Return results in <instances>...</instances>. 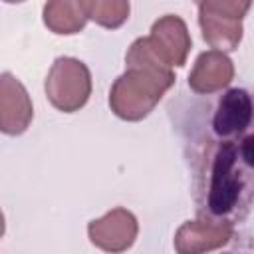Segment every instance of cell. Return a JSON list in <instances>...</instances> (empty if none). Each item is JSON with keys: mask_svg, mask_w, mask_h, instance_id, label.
<instances>
[{"mask_svg": "<svg viewBox=\"0 0 254 254\" xmlns=\"http://www.w3.org/2000/svg\"><path fill=\"white\" fill-rule=\"evenodd\" d=\"M91 87L89 67L71 56L56 58L44 81L48 101L62 113H75L85 107L91 97Z\"/></svg>", "mask_w": 254, "mask_h": 254, "instance_id": "obj_3", "label": "cell"}, {"mask_svg": "<svg viewBox=\"0 0 254 254\" xmlns=\"http://www.w3.org/2000/svg\"><path fill=\"white\" fill-rule=\"evenodd\" d=\"M194 2L198 6V14H208L228 20H244L252 0H194Z\"/></svg>", "mask_w": 254, "mask_h": 254, "instance_id": "obj_12", "label": "cell"}, {"mask_svg": "<svg viewBox=\"0 0 254 254\" xmlns=\"http://www.w3.org/2000/svg\"><path fill=\"white\" fill-rule=\"evenodd\" d=\"M42 20L44 26L58 36L79 34L87 24L79 0H48L42 10Z\"/></svg>", "mask_w": 254, "mask_h": 254, "instance_id": "obj_10", "label": "cell"}, {"mask_svg": "<svg viewBox=\"0 0 254 254\" xmlns=\"http://www.w3.org/2000/svg\"><path fill=\"white\" fill-rule=\"evenodd\" d=\"M2 2H6V4H20V2H24V0H2Z\"/></svg>", "mask_w": 254, "mask_h": 254, "instance_id": "obj_14", "label": "cell"}, {"mask_svg": "<svg viewBox=\"0 0 254 254\" xmlns=\"http://www.w3.org/2000/svg\"><path fill=\"white\" fill-rule=\"evenodd\" d=\"M234 79V64L220 50H206L196 60L189 73V87L194 93L208 95L230 85Z\"/></svg>", "mask_w": 254, "mask_h": 254, "instance_id": "obj_8", "label": "cell"}, {"mask_svg": "<svg viewBox=\"0 0 254 254\" xmlns=\"http://www.w3.org/2000/svg\"><path fill=\"white\" fill-rule=\"evenodd\" d=\"M34 105L24 83L10 71L0 73V133L18 137L28 131Z\"/></svg>", "mask_w": 254, "mask_h": 254, "instance_id": "obj_6", "label": "cell"}, {"mask_svg": "<svg viewBox=\"0 0 254 254\" xmlns=\"http://www.w3.org/2000/svg\"><path fill=\"white\" fill-rule=\"evenodd\" d=\"M173 83V67L157 58L147 36L137 38L125 54V71L109 89V107L123 121H141L157 107Z\"/></svg>", "mask_w": 254, "mask_h": 254, "instance_id": "obj_1", "label": "cell"}, {"mask_svg": "<svg viewBox=\"0 0 254 254\" xmlns=\"http://www.w3.org/2000/svg\"><path fill=\"white\" fill-rule=\"evenodd\" d=\"M79 2L85 18L107 30L121 28L131 12L129 0H79Z\"/></svg>", "mask_w": 254, "mask_h": 254, "instance_id": "obj_11", "label": "cell"}, {"mask_svg": "<svg viewBox=\"0 0 254 254\" xmlns=\"http://www.w3.org/2000/svg\"><path fill=\"white\" fill-rule=\"evenodd\" d=\"M4 232H6V220H4V214L0 210V238L4 236Z\"/></svg>", "mask_w": 254, "mask_h": 254, "instance_id": "obj_13", "label": "cell"}, {"mask_svg": "<svg viewBox=\"0 0 254 254\" xmlns=\"http://www.w3.org/2000/svg\"><path fill=\"white\" fill-rule=\"evenodd\" d=\"M234 236L228 220H187L175 232V250L179 254H200L226 246Z\"/></svg>", "mask_w": 254, "mask_h": 254, "instance_id": "obj_7", "label": "cell"}, {"mask_svg": "<svg viewBox=\"0 0 254 254\" xmlns=\"http://www.w3.org/2000/svg\"><path fill=\"white\" fill-rule=\"evenodd\" d=\"M139 234L137 216L123 208H111L101 218H95L87 224V236L93 246L105 252H125L129 250Z\"/></svg>", "mask_w": 254, "mask_h": 254, "instance_id": "obj_4", "label": "cell"}, {"mask_svg": "<svg viewBox=\"0 0 254 254\" xmlns=\"http://www.w3.org/2000/svg\"><path fill=\"white\" fill-rule=\"evenodd\" d=\"M252 139L224 141L216 147L208 173L206 208L212 216H226L240 200V192L246 185V171L252 163L250 151Z\"/></svg>", "mask_w": 254, "mask_h": 254, "instance_id": "obj_2", "label": "cell"}, {"mask_svg": "<svg viewBox=\"0 0 254 254\" xmlns=\"http://www.w3.org/2000/svg\"><path fill=\"white\" fill-rule=\"evenodd\" d=\"M252 119V99L246 89H228L214 111L212 127L214 133L222 139H236L240 137Z\"/></svg>", "mask_w": 254, "mask_h": 254, "instance_id": "obj_9", "label": "cell"}, {"mask_svg": "<svg viewBox=\"0 0 254 254\" xmlns=\"http://www.w3.org/2000/svg\"><path fill=\"white\" fill-rule=\"evenodd\" d=\"M147 42L157 58L171 67H183L192 46L187 22L177 14H165L155 20Z\"/></svg>", "mask_w": 254, "mask_h": 254, "instance_id": "obj_5", "label": "cell"}]
</instances>
